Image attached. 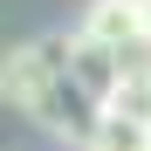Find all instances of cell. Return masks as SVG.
Here are the masks:
<instances>
[{"label": "cell", "mask_w": 151, "mask_h": 151, "mask_svg": "<svg viewBox=\"0 0 151 151\" xmlns=\"http://www.w3.org/2000/svg\"><path fill=\"white\" fill-rule=\"evenodd\" d=\"M0 103H14L21 117L35 124V131H48V137H69V144H89V124L96 117H76L83 103L69 96V83H62V62H55V41H21V48H7L0 55Z\"/></svg>", "instance_id": "cell-1"}, {"label": "cell", "mask_w": 151, "mask_h": 151, "mask_svg": "<svg viewBox=\"0 0 151 151\" xmlns=\"http://www.w3.org/2000/svg\"><path fill=\"white\" fill-rule=\"evenodd\" d=\"M48 41H55V62H62L69 96H76L89 117H103V110H110V96H117L124 55H117V48H103V41H89L83 28H62V35H48Z\"/></svg>", "instance_id": "cell-2"}, {"label": "cell", "mask_w": 151, "mask_h": 151, "mask_svg": "<svg viewBox=\"0 0 151 151\" xmlns=\"http://www.w3.org/2000/svg\"><path fill=\"white\" fill-rule=\"evenodd\" d=\"M83 35L89 41H103V48H144V21H137V0H89V14H83Z\"/></svg>", "instance_id": "cell-3"}, {"label": "cell", "mask_w": 151, "mask_h": 151, "mask_svg": "<svg viewBox=\"0 0 151 151\" xmlns=\"http://www.w3.org/2000/svg\"><path fill=\"white\" fill-rule=\"evenodd\" d=\"M103 117H131V124H144V131H151V69H144V62H124L117 96H110Z\"/></svg>", "instance_id": "cell-4"}, {"label": "cell", "mask_w": 151, "mask_h": 151, "mask_svg": "<svg viewBox=\"0 0 151 151\" xmlns=\"http://www.w3.org/2000/svg\"><path fill=\"white\" fill-rule=\"evenodd\" d=\"M144 144H151V131H144V124H131V117H96L83 151H144Z\"/></svg>", "instance_id": "cell-5"}, {"label": "cell", "mask_w": 151, "mask_h": 151, "mask_svg": "<svg viewBox=\"0 0 151 151\" xmlns=\"http://www.w3.org/2000/svg\"><path fill=\"white\" fill-rule=\"evenodd\" d=\"M137 21H144V48H151V0H137Z\"/></svg>", "instance_id": "cell-6"}, {"label": "cell", "mask_w": 151, "mask_h": 151, "mask_svg": "<svg viewBox=\"0 0 151 151\" xmlns=\"http://www.w3.org/2000/svg\"><path fill=\"white\" fill-rule=\"evenodd\" d=\"M144 69H151V62H144Z\"/></svg>", "instance_id": "cell-7"}, {"label": "cell", "mask_w": 151, "mask_h": 151, "mask_svg": "<svg viewBox=\"0 0 151 151\" xmlns=\"http://www.w3.org/2000/svg\"><path fill=\"white\" fill-rule=\"evenodd\" d=\"M144 151H151V144H144Z\"/></svg>", "instance_id": "cell-8"}]
</instances>
